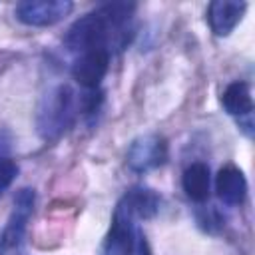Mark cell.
<instances>
[{
  "mask_svg": "<svg viewBox=\"0 0 255 255\" xmlns=\"http://www.w3.org/2000/svg\"><path fill=\"white\" fill-rule=\"evenodd\" d=\"M133 14V4L110 2L98 10L76 20L64 42L72 52L108 50L112 46H124L128 42V26Z\"/></svg>",
  "mask_w": 255,
  "mask_h": 255,
  "instance_id": "1",
  "label": "cell"
},
{
  "mask_svg": "<svg viewBox=\"0 0 255 255\" xmlns=\"http://www.w3.org/2000/svg\"><path fill=\"white\" fill-rule=\"evenodd\" d=\"M74 92L68 86L54 88L46 98L38 112V128L46 139L58 137L76 116V100Z\"/></svg>",
  "mask_w": 255,
  "mask_h": 255,
  "instance_id": "2",
  "label": "cell"
},
{
  "mask_svg": "<svg viewBox=\"0 0 255 255\" xmlns=\"http://www.w3.org/2000/svg\"><path fill=\"white\" fill-rule=\"evenodd\" d=\"M68 0H24L16 6V18L26 26H52L72 12Z\"/></svg>",
  "mask_w": 255,
  "mask_h": 255,
  "instance_id": "3",
  "label": "cell"
},
{
  "mask_svg": "<svg viewBox=\"0 0 255 255\" xmlns=\"http://www.w3.org/2000/svg\"><path fill=\"white\" fill-rule=\"evenodd\" d=\"M135 217L129 211V207L120 201L116 211H114V219H112V227L104 239V247H102V255H126L133 235H135Z\"/></svg>",
  "mask_w": 255,
  "mask_h": 255,
  "instance_id": "4",
  "label": "cell"
},
{
  "mask_svg": "<svg viewBox=\"0 0 255 255\" xmlns=\"http://www.w3.org/2000/svg\"><path fill=\"white\" fill-rule=\"evenodd\" d=\"M108 66H110L108 50H90L76 58V62L72 66V76L82 88L96 90L100 86V82L104 80Z\"/></svg>",
  "mask_w": 255,
  "mask_h": 255,
  "instance_id": "5",
  "label": "cell"
},
{
  "mask_svg": "<svg viewBox=\"0 0 255 255\" xmlns=\"http://www.w3.org/2000/svg\"><path fill=\"white\" fill-rule=\"evenodd\" d=\"M167 157L165 141L159 135H143L135 139L128 151V163L133 171H147L161 165Z\"/></svg>",
  "mask_w": 255,
  "mask_h": 255,
  "instance_id": "6",
  "label": "cell"
},
{
  "mask_svg": "<svg viewBox=\"0 0 255 255\" xmlns=\"http://www.w3.org/2000/svg\"><path fill=\"white\" fill-rule=\"evenodd\" d=\"M34 201H36V195H34V189L30 187H24L16 193L14 197V209H12V215L8 219V225L2 233L4 237V243L6 247H16L24 235V229H26V223L32 215V209H34Z\"/></svg>",
  "mask_w": 255,
  "mask_h": 255,
  "instance_id": "7",
  "label": "cell"
},
{
  "mask_svg": "<svg viewBox=\"0 0 255 255\" xmlns=\"http://www.w3.org/2000/svg\"><path fill=\"white\" fill-rule=\"evenodd\" d=\"M247 10L245 2L235 0H215L207 8V22L215 36H227L233 32V28L241 22L243 14Z\"/></svg>",
  "mask_w": 255,
  "mask_h": 255,
  "instance_id": "8",
  "label": "cell"
},
{
  "mask_svg": "<svg viewBox=\"0 0 255 255\" xmlns=\"http://www.w3.org/2000/svg\"><path fill=\"white\" fill-rule=\"evenodd\" d=\"M215 191H217V197L227 205L243 203L247 195V181L241 169H237L235 165L221 167L215 179Z\"/></svg>",
  "mask_w": 255,
  "mask_h": 255,
  "instance_id": "9",
  "label": "cell"
},
{
  "mask_svg": "<svg viewBox=\"0 0 255 255\" xmlns=\"http://www.w3.org/2000/svg\"><path fill=\"white\" fill-rule=\"evenodd\" d=\"M181 183H183V191H185V195L189 199H193L197 203L205 201L209 197V183H211V179H209V167L205 163H201V161L191 163L183 171Z\"/></svg>",
  "mask_w": 255,
  "mask_h": 255,
  "instance_id": "10",
  "label": "cell"
},
{
  "mask_svg": "<svg viewBox=\"0 0 255 255\" xmlns=\"http://www.w3.org/2000/svg\"><path fill=\"white\" fill-rule=\"evenodd\" d=\"M221 104L231 116H247L253 112V100L251 90L245 82H233L225 88L221 96Z\"/></svg>",
  "mask_w": 255,
  "mask_h": 255,
  "instance_id": "11",
  "label": "cell"
},
{
  "mask_svg": "<svg viewBox=\"0 0 255 255\" xmlns=\"http://www.w3.org/2000/svg\"><path fill=\"white\" fill-rule=\"evenodd\" d=\"M122 201L129 207V211L133 213L135 219H147V217L155 215V211L159 207L157 195L151 189H143V187H137V189L128 191L122 197Z\"/></svg>",
  "mask_w": 255,
  "mask_h": 255,
  "instance_id": "12",
  "label": "cell"
},
{
  "mask_svg": "<svg viewBox=\"0 0 255 255\" xmlns=\"http://www.w3.org/2000/svg\"><path fill=\"white\" fill-rule=\"evenodd\" d=\"M18 173L16 163L8 157V145L0 137V193H4Z\"/></svg>",
  "mask_w": 255,
  "mask_h": 255,
  "instance_id": "13",
  "label": "cell"
},
{
  "mask_svg": "<svg viewBox=\"0 0 255 255\" xmlns=\"http://www.w3.org/2000/svg\"><path fill=\"white\" fill-rule=\"evenodd\" d=\"M126 255H151L149 243H147L145 235H143L139 229H135L133 241H131V245H129V249H128V253H126Z\"/></svg>",
  "mask_w": 255,
  "mask_h": 255,
  "instance_id": "14",
  "label": "cell"
},
{
  "mask_svg": "<svg viewBox=\"0 0 255 255\" xmlns=\"http://www.w3.org/2000/svg\"><path fill=\"white\" fill-rule=\"evenodd\" d=\"M8 247H6V243H4V237H2V233H0V255H4V251H6Z\"/></svg>",
  "mask_w": 255,
  "mask_h": 255,
  "instance_id": "15",
  "label": "cell"
}]
</instances>
